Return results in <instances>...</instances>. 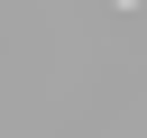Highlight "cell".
Wrapping results in <instances>:
<instances>
[{
	"label": "cell",
	"instance_id": "obj_1",
	"mask_svg": "<svg viewBox=\"0 0 147 138\" xmlns=\"http://www.w3.org/2000/svg\"><path fill=\"white\" fill-rule=\"evenodd\" d=\"M119 9H138V0H119Z\"/></svg>",
	"mask_w": 147,
	"mask_h": 138
}]
</instances>
